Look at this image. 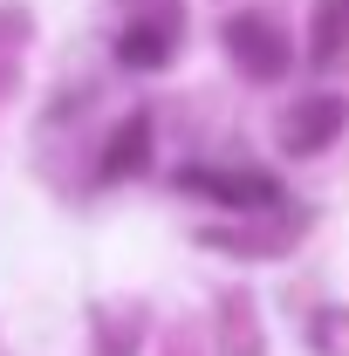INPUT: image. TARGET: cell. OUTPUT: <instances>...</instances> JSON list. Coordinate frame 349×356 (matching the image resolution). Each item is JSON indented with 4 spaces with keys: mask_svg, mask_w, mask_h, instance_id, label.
I'll return each instance as SVG.
<instances>
[{
    "mask_svg": "<svg viewBox=\"0 0 349 356\" xmlns=\"http://www.w3.org/2000/svg\"><path fill=\"white\" fill-rule=\"evenodd\" d=\"M226 48H233V62L254 69V76H281V69H288V42H281V28L261 21V14H240V21L226 28Z\"/></svg>",
    "mask_w": 349,
    "mask_h": 356,
    "instance_id": "obj_1",
    "label": "cell"
},
{
    "mask_svg": "<svg viewBox=\"0 0 349 356\" xmlns=\"http://www.w3.org/2000/svg\"><path fill=\"white\" fill-rule=\"evenodd\" d=\"M185 185H192V192L226 199L233 213H267V206H281L274 178H261V172H185Z\"/></svg>",
    "mask_w": 349,
    "mask_h": 356,
    "instance_id": "obj_2",
    "label": "cell"
},
{
    "mask_svg": "<svg viewBox=\"0 0 349 356\" xmlns=\"http://www.w3.org/2000/svg\"><path fill=\"white\" fill-rule=\"evenodd\" d=\"M343 103H336V96H308V103H295V110H288V124H281V137H288V151H322V144H329V137L343 131Z\"/></svg>",
    "mask_w": 349,
    "mask_h": 356,
    "instance_id": "obj_3",
    "label": "cell"
},
{
    "mask_svg": "<svg viewBox=\"0 0 349 356\" xmlns=\"http://www.w3.org/2000/svg\"><path fill=\"white\" fill-rule=\"evenodd\" d=\"M172 35H178L172 14H144V21H131V28H124V48H117V55H124L131 69H158V62L172 55Z\"/></svg>",
    "mask_w": 349,
    "mask_h": 356,
    "instance_id": "obj_4",
    "label": "cell"
},
{
    "mask_svg": "<svg viewBox=\"0 0 349 356\" xmlns=\"http://www.w3.org/2000/svg\"><path fill=\"white\" fill-rule=\"evenodd\" d=\"M144 144H151V124H144V117H131L124 131L110 137V158H103V172H110V178H117V172H137V165H144Z\"/></svg>",
    "mask_w": 349,
    "mask_h": 356,
    "instance_id": "obj_5",
    "label": "cell"
}]
</instances>
